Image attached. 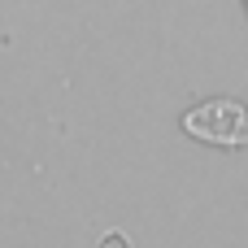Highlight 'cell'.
Returning a JSON list of instances; mask_svg holds the SVG:
<instances>
[{"label":"cell","instance_id":"6da1fadb","mask_svg":"<svg viewBox=\"0 0 248 248\" xmlns=\"http://www.w3.org/2000/svg\"><path fill=\"white\" fill-rule=\"evenodd\" d=\"M183 131L205 140V144H218V148H248V109L240 100H205L196 109L183 113Z\"/></svg>","mask_w":248,"mask_h":248}]
</instances>
